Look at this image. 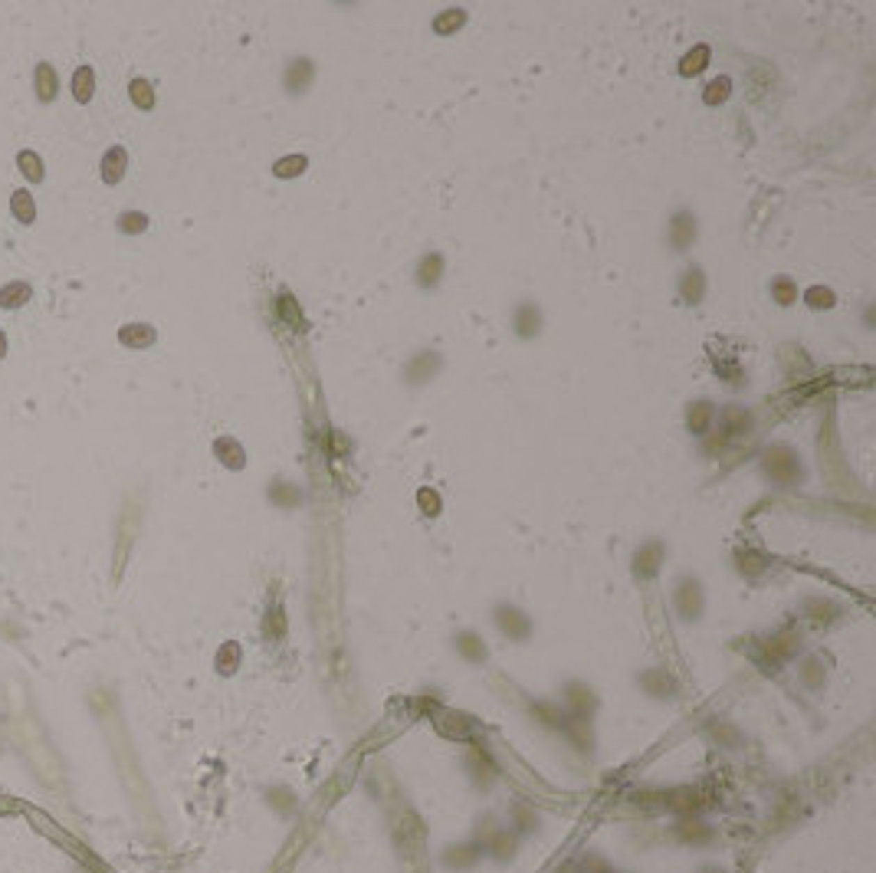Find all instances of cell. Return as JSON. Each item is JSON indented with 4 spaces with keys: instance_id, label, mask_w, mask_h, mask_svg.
<instances>
[{
    "instance_id": "obj_1",
    "label": "cell",
    "mask_w": 876,
    "mask_h": 873,
    "mask_svg": "<svg viewBox=\"0 0 876 873\" xmlns=\"http://www.w3.org/2000/svg\"><path fill=\"white\" fill-rule=\"evenodd\" d=\"M125 168H128V155L125 148H109L102 158V181L105 184H118L125 178Z\"/></svg>"
},
{
    "instance_id": "obj_2",
    "label": "cell",
    "mask_w": 876,
    "mask_h": 873,
    "mask_svg": "<svg viewBox=\"0 0 876 873\" xmlns=\"http://www.w3.org/2000/svg\"><path fill=\"white\" fill-rule=\"evenodd\" d=\"M118 342L128 345V348H148L154 342V329L151 325H125L118 332Z\"/></svg>"
},
{
    "instance_id": "obj_3",
    "label": "cell",
    "mask_w": 876,
    "mask_h": 873,
    "mask_svg": "<svg viewBox=\"0 0 876 873\" xmlns=\"http://www.w3.org/2000/svg\"><path fill=\"white\" fill-rule=\"evenodd\" d=\"M36 95H40V102H53L56 99V72H53L49 63L36 66Z\"/></svg>"
},
{
    "instance_id": "obj_4",
    "label": "cell",
    "mask_w": 876,
    "mask_h": 873,
    "mask_svg": "<svg viewBox=\"0 0 876 873\" xmlns=\"http://www.w3.org/2000/svg\"><path fill=\"white\" fill-rule=\"evenodd\" d=\"M10 210H13V217L20 220V223H33V220H36V204H33V194H30V191H13V197H10Z\"/></svg>"
},
{
    "instance_id": "obj_5",
    "label": "cell",
    "mask_w": 876,
    "mask_h": 873,
    "mask_svg": "<svg viewBox=\"0 0 876 873\" xmlns=\"http://www.w3.org/2000/svg\"><path fill=\"white\" fill-rule=\"evenodd\" d=\"M26 299H30V286H26V283H7V286H0V306H3V309H20Z\"/></svg>"
},
{
    "instance_id": "obj_6",
    "label": "cell",
    "mask_w": 876,
    "mask_h": 873,
    "mask_svg": "<svg viewBox=\"0 0 876 873\" xmlns=\"http://www.w3.org/2000/svg\"><path fill=\"white\" fill-rule=\"evenodd\" d=\"M72 95H76V102H89L93 99V69L89 66H79L72 72Z\"/></svg>"
},
{
    "instance_id": "obj_7",
    "label": "cell",
    "mask_w": 876,
    "mask_h": 873,
    "mask_svg": "<svg viewBox=\"0 0 876 873\" xmlns=\"http://www.w3.org/2000/svg\"><path fill=\"white\" fill-rule=\"evenodd\" d=\"M17 168L26 174V181H33V184L43 181V161H40L36 151H20L17 155Z\"/></svg>"
},
{
    "instance_id": "obj_8",
    "label": "cell",
    "mask_w": 876,
    "mask_h": 873,
    "mask_svg": "<svg viewBox=\"0 0 876 873\" xmlns=\"http://www.w3.org/2000/svg\"><path fill=\"white\" fill-rule=\"evenodd\" d=\"M217 453H220V459L227 463V466H243V450L233 443V440H217Z\"/></svg>"
},
{
    "instance_id": "obj_9",
    "label": "cell",
    "mask_w": 876,
    "mask_h": 873,
    "mask_svg": "<svg viewBox=\"0 0 876 873\" xmlns=\"http://www.w3.org/2000/svg\"><path fill=\"white\" fill-rule=\"evenodd\" d=\"M519 611H499V624H502V631H509V634H516V637H525V631H529V624L525 620H519L516 618Z\"/></svg>"
},
{
    "instance_id": "obj_10",
    "label": "cell",
    "mask_w": 876,
    "mask_h": 873,
    "mask_svg": "<svg viewBox=\"0 0 876 873\" xmlns=\"http://www.w3.org/2000/svg\"><path fill=\"white\" fill-rule=\"evenodd\" d=\"M118 227H122V233H141V230L148 227V217L138 214V210H128V214H122Z\"/></svg>"
},
{
    "instance_id": "obj_11",
    "label": "cell",
    "mask_w": 876,
    "mask_h": 873,
    "mask_svg": "<svg viewBox=\"0 0 876 873\" xmlns=\"http://www.w3.org/2000/svg\"><path fill=\"white\" fill-rule=\"evenodd\" d=\"M132 99H135V105H141V109H151V105H154V92H151V86L145 79H135L132 82Z\"/></svg>"
},
{
    "instance_id": "obj_12",
    "label": "cell",
    "mask_w": 876,
    "mask_h": 873,
    "mask_svg": "<svg viewBox=\"0 0 876 873\" xmlns=\"http://www.w3.org/2000/svg\"><path fill=\"white\" fill-rule=\"evenodd\" d=\"M690 237H696V223H692V217L680 214V217H676V230H673V243H676V246H683V243L690 240Z\"/></svg>"
},
{
    "instance_id": "obj_13",
    "label": "cell",
    "mask_w": 876,
    "mask_h": 873,
    "mask_svg": "<svg viewBox=\"0 0 876 873\" xmlns=\"http://www.w3.org/2000/svg\"><path fill=\"white\" fill-rule=\"evenodd\" d=\"M539 329V312L532 309V306H525V309L519 312V332L522 335H532Z\"/></svg>"
},
{
    "instance_id": "obj_14",
    "label": "cell",
    "mask_w": 876,
    "mask_h": 873,
    "mask_svg": "<svg viewBox=\"0 0 876 873\" xmlns=\"http://www.w3.org/2000/svg\"><path fill=\"white\" fill-rule=\"evenodd\" d=\"M437 269H440V256H427L424 266H420V283H424V286L437 283V276H440Z\"/></svg>"
},
{
    "instance_id": "obj_15",
    "label": "cell",
    "mask_w": 876,
    "mask_h": 873,
    "mask_svg": "<svg viewBox=\"0 0 876 873\" xmlns=\"http://www.w3.org/2000/svg\"><path fill=\"white\" fill-rule=\"evenodd\" d=\"M302 168H305V158H286L276 164V174L286 178V174H296V171H302Z\"/></svg>"
},
{
    "instance_id": "obj_16",
    "label": "cell",
    "mask_w": 876,
    "mask_h": 873,
    "mask_svg": "<svg viewBox=\"0 0 876 873\" xmlns=\"http://www.w3.org/2000/svg\"><path fill=\"white\" fill-rule=\"evenodd\" d=\"M460 647H463V650H466L470 656H473V660H483V656H486V650H483V647H476V637H470V634H466V637H460Z\"/></svg>"
},
{
    "instance_id": "obj_17",
    "label": "cell",
    "mask_w": 876,
    "mask_h": 873,
    "mask_svg": "<svg viewBox=\"0 0 876 873\" xmlns=\"http://www.w3.org/2000/svg\"><path fill=\"white\" fill-rule=\"evenodd\" d=\"M807 302H811V306H830L834 296H830L827 289H811V292H807Z\"/></svg>"
},
{
    "instance_id": "obj_18",
    "label": "cell",
    "mask_w": 876,
    "mask_h": 873,
    "mask_svg": "<svg viewBox=\"0 0 876 873\" xmlns=\"http://www.w3.org/2000/svg\"><path fill=\"white\" fill-rule=\"evenodd\" d=\"M7 355V338H3V332H0V358Z\"/></svg>"
}]
</instances>
